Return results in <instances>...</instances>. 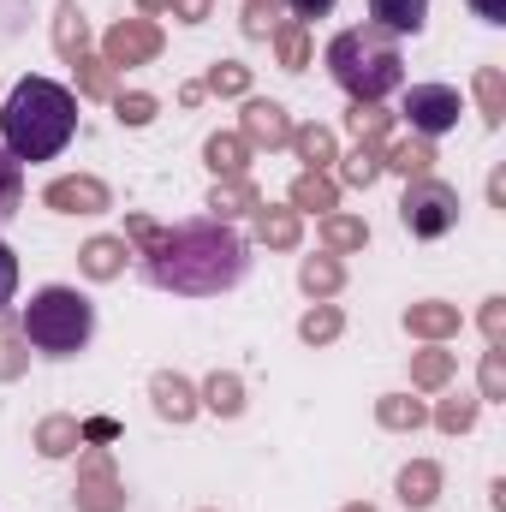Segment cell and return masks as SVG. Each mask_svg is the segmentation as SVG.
Segmentation results:
<instances>
[{"instance_id":"cell-19","label":"cell","mask_w":506,"mask_h":512,"mask_svg":"<svg viewBox=\"0 0 506 512\" xmlns=\"http://www.w3.org/2000/svg\"><path fill=\"white\" fill-rule=\"evenodd\" d=\"M298 233H304V221H298V209H256V239L268 245V251H292L298 245Z\"/></svg>"},{"instance_id":"cell-38","label":"cell","mask_w":506,"mask_h":512,"mask_svg":"<svg viewBox=\"0 0 506 512\" xmlns=\"http://www.w3.org/2000/svg\"><path fill=\"white\" fill-rule=\"evenodd\" d=\"M203 90H215V96H245V90H251V72H245L239 60H221V66L209 72V84H203Z\"/></svg>"},{"instance_id":"cell-11","label":"cell","mask_w":506,"mask_h":512,"mask_svg":"<svg viewBox=\"0 0 506 512\" xmlns=\"http://www.w3.org/2000/svg\"><path fill=\"white\" fill-rule=\"evenodd\" d=\"M149 399H155V411L161 417H173V423H191L197 417V387L185 382V376H173V370H161V376H149Z\"/></svg>"},{"instance_id":"cell-4","label":"cell","mask_w":506,"mask_h":512,"mask_svg":"<svg viewBox=\"0 0 506 512\" xmlns=\"http://www.w3.org/2000/svg\"><path fill=\"white\" fill-rule=\"evenodd\" d=\"M24 340L42 352V358H72V352H84L90 346V334H96V310H90V298L78 292V286H42L30 304H24Z\"/></svg>"},{"instance_id":"cell-33","label":"cell","mask_w":506,"mask_h":512,"mask_svg":"<svg viewBox=\"0 0 506 512\" xmlns=\"http://www.w3.org/2000/svg\"><path fill=\"white\" fill-rule=\"evenodd\" d=\"M24 346H30V340H24V328L0 322V382L24 376V364H30V352H24Z\"/></svg>"},{"instance_id":"cell-47","label":"cell","mask_w":506,"mask_h":512,"mask_svg":"<svg viewBox=\"0 0 506 512\" xmlns=\"http://www.w3.org/2000/svg\"><path fill=\"white\" fill-rule=\"evenodd\" d=\"M84 441H114V423H108V417H96V423H84Z\"/></svg>"},{"instance_id":"cell-9","label":"cell","mask_w":506,"mask_h":512,"mask_svg":"<svg viewBox=\"0 0 506 512\" xmlns=\"http://www.w3.org/2000/svg\"><path fill=\"white\" fill-rule=\"evenodd\" d=\"M42 203H48V209H60V215H102V209H114L108 185H102V179H90V173L54 179V185L42 191Z\"/></svg>"},{"instance_id":"cell-2","label":"cell","mask_w":506,"mask_h":512,"mask_svg":"<svg viewBox=\"0 0 506 512\" xmlns=\"http://www.w3.org/2000/svg\"><path fill=\"white\" fill-rule=\"evenodd\" d=\"M78 131V96L54 78H24L12 84L6 108H0V149L24 167V161H54Z\"/></svg>"},{"instance_id":"cell-12","label":"cell","mask_w":506,"mask_h":512,"mask_svg":"<svg viewBox=\"0 0 506 512\" xmlns=\"http://www.w3.org/2000/svg\"><path fill=\"white\" fill-rule=\"evenodd\" d=\"M370 24L387 36H417L429 24V0H370Z\"/></svg>"},{"instance_id":"cell-6","label":"cell","mask_w":506,"mask_h":512,"mask_svg":"<svg viewBox=\"0 0 506 512\" xmlns=\"http://www.w3.org/2000/svg\"><path fill=\"white\" fill-rule=\"evenodd\" d=\"M72 501H78V512H120V507H126V489H120V477H114L108 447H84Z\"/></svg>"},{"instance_id":"cell-13","label":"cell","mask_w":506,"mask_h":512,"mask_svg":"<svg viewBox=\"0 0 506 512\" xmlns=\"http://www.w3.org/2000/svg\"><path fill=\"white\" fill-rule=\"evenodd\" d=\"M203 161L215 167V179H245V167H251V143H245L239 131H215V137L203 143Z\"/></svg>"},{"instance_id":"cell-23","label":"cell","mask_w":506,"mask_h":512,"mask_svg":"<svg viewBox=\"0 0 506 512\" xmlns=\"http://www.w3.org/2000/svg\"><path fill=\"white\" fill-rule=\"evenodd\" d=\"M126 256H131L126 239H90V245H84V256H78V268H84L90 280H114V274L126 268Z\"/></svg>"},{"instance_id":"cell-10","label":"cell","mask_w":506,"mask_h":512,"mask_svg":"<svg viewBox=\"0 0 506 512\" xmlns=\"http://www.w3.org/2000/svg\"><path fill=\"white\" fill-rule=\"evenodd\" d=\"M239 137L251 149H280V143H292V120H286L280 102H245V131Z\"/></svg>"},{"instance_id":"cell-40","label":"cell","mask_w":506,"mask_h":512,"mask_svg":"<svg viewBox=\"0 0 506 512\" xmlns=\"http://www.w3.org/2000/svg\"><path fill=\"white\" fill-rule=\"evenodd\" d=\"M477 399H506V346L483 352V393Z\"/></svg>"},{"instance_id":"cell-34","label":"cell","mask_w":506,"mask_h":512,"mask_svg":"<svg viewBox=\"0 0 506 512\" xmlns=\"http://www.w3.org/2000/svg\"><path fill=\"white\" fill-rule=\"evenodd\" d=\"M18 203H24V167L0 149V227L18 215Z\"/></svg>"},{"instance_id":"cell-43","label":"cell","mask_w":506,"mask_h":512,"mask_svg":"<svg viewBox=\"0 0 506 512\" xmlns=\"http://www.w3.org/2000/svg\"><path fill=\"white\" fill-rule=\"evenodd\" d=\"M167 12H173L179 24H203V18L215 12V0H167Z\"/></svg>"},{"instance_id":"cell-42","label":"cell","mask_w":506,"mask_h":512,"mask_svg":"<svg viewBox=\"0 0 506 512\" xmlns=\"http://www.w3.org/2000/svg\"><path fill=\"white\" fill-rule=\"evenodd\" d=\"M483 334H489V346H506V298L483 304Z\"/></svg>"},{"instance_id":"cell-26","label":"cell","mask_w":506,"mask_h":512,"mask_svg":"<svg viewBox=\"0 0 506 512\" xmlns=\"http://www.w3.org/2000/svg\"><path fill=\"white\" fill-rule=\"evenodd\" d=\"M268 42H274V54H280V66H286V72H298V66H310V36H304V24H292V18H280V24L268 30Z\"/></svg>"},{"instance_id":"cell-1","label":"cell","mask_w":506,"mask_h":512,"mask_svg":"<svg viewBox=\"0 0 506 512\" xmlns=\"http://www.w3.org/2000/svg\"><path fill=\"white\" fill-rule=\"evenodd\" d=\"M126 239L143 256V274L179 298H215V292L239 286L251 268V245L233 233V221H215V215L185 221V227H155L149 215H131Z\"/></svg>"},{"instance_id":"cell-16","label":"cell","mask_w":506,"mask_h":512,"mask_svg":"<svg viewBox=\"0 0 506 512\" xmlns=\"http://www.w3.org/2000/svg\"><path fill=\"white\" fill-rule=\"evenodd\" d=\"M286 197H292V209H298V215H328V209L340 203V185H334L328 173H298Z\"/></svg>"},{"instance_id":"cell-29","label":"cell","mask_w":506,"mask_h":512,"mask_svg":"<svg viewBox=\"0 0 506 512\" xmlns=\"http://www.w3.org/2000/svg\"><path fill=\"white\" fill-rule=\"evenodd\" d=\"M376 423L381 429H423L429 411L417 399H405V393H387V399H376Z\"/></svg>"},{"instance_id":"cell-46","label":"cell","mask_w":506,"mask_h":512,"mask_svg":"<svg viewBox=\"0 0 506 512\" xmlns=\"http://www.w3.org/2000/svg\"><path fill=\"white\" fill-rule=\"evenodd\" d=\"M471 12H477L483 24H506V0H471Z\"/></svg>"},{"instance_id":"cell-7","label":"cell","mask_w":506,"mask_h":512,"mask_svg":"<svg viewBox=\"0 0 506 512\" xmlns=\"http://www.w3.org/2000/svg\"><path fill=\"white\" fill-rule=\"evenodd\" d=\"M399 114L411 120L417 137H441V131L459 126V114H465V108H459V90H447V84H411Z\"/></svg>"},{"instance_id":"cell-25","label":"cell","mask_w":506,"mask_h":512,"mask_svg":"<svg viewBox=\"0 0 506 512\" xmlns=\"http://www.w3.org/2000/svg\"><path fill=\"white\" fill-rule=\"evenodd\" d=\"M316 239H322L328 251H364V245H370V227H364L358 215H322Z\"/></svg>"},{"instance_id":"cell-14","label":"cell","mask_w":506,"mask_h":512,"mask_svg":"<svg viewBox=\"0 0 506 512\" xmlns=\"http://www.w3.org/2000/svg\"><path fill=\"white\" fill-rule=\"evenodd\" d=\"M381 167H393V173H405V179H429V167H435V149H429V137H399V143H387L381 149Z\"/></svg>"},{"instance_id":"cell-35","label":"cell","mask_w":506,"mask_h":512,"mask_svg":"<svg viewBox=\"0 0 506 512\" xmlns=\"http://www.w3.org/2000/svg\"><path fill=\"white\" fill-rule=\"evenodd\" d=\"M381 173H387V167H381V149H364V143L340 161V179H346V185H376Z\"/></svg>"},{"instance_id":"cell-22","label":"cell","mask_w":506,"mask_h":512,"mask_svg":"<svg viewBox=\"0 0 506 512\" xmlns=\"http://www.w3.org/2000/svg\"><path fill=\"white\" fill-rule=\"evenodd\" d=\"M298 286H304L310 298H334V292L346 286V268L334 262V251L328 256H304V262H298Z\"/></svg>"},{"instance_id":"cell-17","label":"cell","mask_w":506,"mask_h":512,"mask_svg":"<svg viewBox=\"0 0 506 512\" xmlns=\"http://www.w3.org/2000/svg\"><path fill=\"white\" fill-rule=\"evenodd\" d=\"M405 328H411L417 340H453V334H459V310L429 298V304H411V310H405Z\"/></svg>"},{"instance_id":"cell-3","label":"cell","mask_w":506,"mask_h":512,"mask_svg":"<svg viewBox=\"0 0 506 512\" xmlns=\"http://www.w3.org/2000/svg\"><path fill=\"white\" fill-rule=\"evenodd\" d=\"M328 72L334 84L352 96V108H381V96H393L405 84V60H399V36H387L376 24L340 30L328 42Z\"/></svg>"},{"instance_id":"cell-18","label":"cell","mask_w":506,"mask_h":512,"mask_svg":"<svg viewBox=\"0 0 506 512\" xmlns=\"http://www.w3.org/2000/svg\"><path fill=\"white\" fill-rule=\"evenodd\" d=\"M54 48H60L66 60H84V54H90V24H84L78 0H60V12H54Z\"/></svg>"},{"instance_id":"cell-24","label":"cell","mask_w":506,"mask_h":512,"mask_svg":"<svg viewBox=\"0 0 506 512\" xmlns=\"http://www.w3.org/2000/svg\"><path fill=\"white\" fill-rule=\"evenodd\" d=\"M292 149H298V161H304L310 173H328V161H340V155H334V131L328 126H298L292 131Z\"/></svg>"},{"instance_id":"cell-37","label":"cell","mask_w":506,"mask_h":512,"mask_svg":"<svg viewBox=\"0 0 506 512\" xmlns=\"http://www.w3.org/2000/svg\"><path fill=\"white\" fill-rule=\"evenodd\" d=\"M346 120H352V131H358L364 149H381V143H387V126H393V114H381V108H352Z\"/></svg>"},{"instance_id":"cell-32","label":"cell","mask_w":506,"mask_h":512,"mask_svg":"<svg viewBox=\"0 0 506 512\" xmlns=\"http://www.w3.org/2000/svg\"><path fill=\"white\" fill-rule=\"evenodd\" d=\"M477 102H483V120H489V126H501V120H506V78H501V66H483V72H477Z\"/></svg>"},{"instance_id":"cell-8","label":"cell","mask_w":506,"mask_h":512,"mask_svg":"<svg viewBox=\"0 0 506 512\" xmlns=\"http://www.w3.org/2000/svg\"><path fill=\"white\" fill-rule=\"evenodd\" d=\"M161 54V30L149 24V18H126V24H114L108 36H102V60L120 72V66H143V60H155Z\"/></svg>"},{"instance_id":"cell-48","label":"cell","mask_w":506,"mask_h":512,"mask_svg":"<svg viewBox=\"0 0 506 512\" xmlns=\"http://www.w3.org/2000/svg\"><path fill=\"white\" fill-rule=\"evenodd\" d=\"M137 6H143V12H167V0H137Z\"/></svg>"},{"instance_id":"cell-5","label":"cell","mask_w":506,"mask_h":512,"mask_svg":"<svg viewBox=\"0 0 506 512\" xmlns=\"http://www.w3.org/2000/svg\"><path fill=\"white\" fill-rule=\"evenodd\" d=\"M399 221L411 239H447L459 227V191L441 179H411L399 197Z\"/></svg>"},{"instance_id":"cell-49","label":"cell","mask_w":506,"mask_h":512,"mask_svg":"<svg viewBox=\"0 0 506 512\" xmlns=\"http://www.w3.org/2000/svg\"><path fill=\"white\" fill-rule=\"evenodd\" d=\"M346 512H376V507H346Z\"/></svg>"},{"instance_id":"cell-15","label":"cell","mask_w":506,"mask_h":512,"mask_svg":"<svg viewBox=\"0 0 506 512\" xmlns=\"http://www.w3.org/2000/svg\"><path fill=\"white\" fill-rule=\"evenodd\" d=\"M256 209H262V197H256L251 179H221L209 191V215L215 221H239V215H256Z\"/></svg>"},{"instance_id":"cell-30","label":"cell","mask_w":506,"mask_h":512,"mask_svg":"<svg viewBox=\"0 0 506 512\" xmlns=\"http://www.w3.org/2000/svg\"><path fill=\"white\" fill-rule=\"evenodd\" d=\"M477 411H483V399H477V393H453V399H441V405H435V423H441L447 435H465V429L477 423Z\"/></svg>"},{"instance_id":"cell-20","label":"cell","mask_w":506,"mask_h":512,"mask_svg":"<svg viewBox=\"0 0 506 512\" xmlns=\"http://www.w3.org/2000/svg\"><path fill=\"white\" fill-rule=\"evenodd\" d=\"M78 447H84V423H72V417H42L36 423V453L42 459H66Z\"/></svg>"},{"instance_id":"cell-28","label":"cell","mask_w":506,"mask_h":512,"mask_svg":"<svg viewBox=\"0 0 506 512\" xmlns=\"http://www.w3.org/2000/svg\"><path fill=\"white\" fill-rule=\"evenodd\" d=\"M203 405H209L215 417H239V411H245V382H239L233 370H227V376L215 370V376H209V387H203Z\"/></svg>"},{"instance_id":"cell-45","label":"cell","mask_w":506,"mask_h":512,"mask_svg":"<svg viewBox=\"0 0 506 512\" xmlns=\"http://www.w3.org/2000/svg\"><path fill=\"white\" fill-rule=\"evenodd\" d=\"M12 292H18V256L0 245V310L12 304Z\"/></svg>"},{"instance_id":"cell-39","label":"cell","mask_w":506,"mask_h":512,"mask_svg":"<svg viewBox=\"0 0 506 512\" xmlns=\"http://www.w3.org/2000/svg\"><path fill=\"white\" fill-rule=\"evenodd\" d=\"M114 114H120L126 126H149V120H155V96H143V90H114Z\"/></svg>"},{"instance_id":"cell-36","label":"cell","mask_w":506,"mask_h":512,"mask_svg":"<svg viewBox=\"0 0 506 512\" xmlns=\"http://www.w3.org/2000/svg\"><path fill=\"white\" fill-rule=\"evenodd\" d=\"M340 328H346V322H340V310H334V304H316V310L298 322V334H304L310 346H328V340H340Z\"/></svg>"},{"instance_id":"cell-27","label":"cell","mask_w":506,"mask_h":512,"mask_svg":"<svg viewBox=\"0 0 506 512\" xmlns=\"http://www.w3.org/2000/svg\"><path fill=\"white\" fill-rule=\"evenodd\" d=\"M453 370H459V358H453V352H441V346H429V352H417V358H411V382L429 387V393L453 382Z\"/></svg>"},{"instance_id":"cell-41","label":"cell","mask_w":506,"mask_h":512,"mask_svg":"<svg viewBox=\"0 0 506 512\" xmlns=\"http://www.w3.org/2000/svg\"><path fill=\"white\" fill-rule=\"evenodd\" d=\"M274 12H280V0H245V30H251V36H268V30L280 24Z\"/></svg>"},{"instance_id":"cell-21","label":"cell","mask_w":506,"mask_h":512,"mask_svg":"<svg viewBox=\"0 0 506 512\" xmlns=\"http://www.w3.org/2000/svg\"><path fill=\"white\" fill-rule=\"evenodd\" d=\"M435 495H441V471H435L429 459H417V465H405V471H399V501H405L411 512L435 507Z\"/></svg>"},{"instance_id":"cell-44","label":"cell","mask_w":506,"mask_h":512,"mask_svg":"<svg viewBox=\"0 0 506 512\" xmlns=\"http://www.w3.org/2000/svg\"><path fill=\"white\" fill-rule=\"evenodd\" d=\"M286 12H292V24H310V18H328L334 12V0H280Z\"/></svg>"},{"instance_id":"cell-31","label":"cell","mask_w":506,"mask_h":512,"mask_svg":"<svg viewBox=\"0 0 506 512\" xmlns=\"http://www.w3.org/2000/svg\"><path fill=\"white\" fill-rule=\"evenodd\" d=\"M72 66H78V90H84L90 102H114V66H108V60H90V54H84V60H72Z\"/></svg>"}]
</instances>
